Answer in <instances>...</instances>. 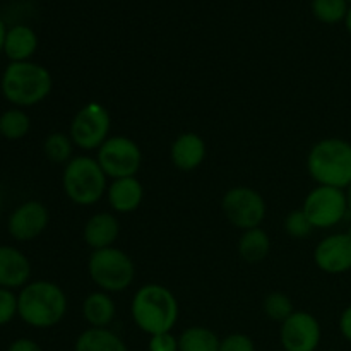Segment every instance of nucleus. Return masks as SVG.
<instances>
[{"label": "nucleus", "instance_id": "nucleus-37", "mask_svg": "<svg viewBox=\"0 0 351 351\" xmlns=\"http://www.w3.org/2000/svg\"><path fill=\"white\" fill-rule=\"evenodd\" d=\"M281 351H285V350H281Z\"/></svg>", "mask_w": 351, "mask_h": 351}, {"label": "nucleus", "instance_id": "nucleus-23", "mask_svg": "<svg viewBox=\"0 0 351 351\" xmlns=\"http://www.w3.org/2000/svg\"><path fill=\"white\" fill-rule=\"evenodd\" d=\"M31 119L23 108H9L0 115V136L9 141H19L27 136Z\"/></svg>", "mask_w": 351, "mask_h": 351}, {"label": "nucleus", "instance_id": "nucleus-20", "mask_svg": "<svg viewBox=\"0 0 351 351\" xmlns=\"http://www.w3.org/2000/svg\"><path fill=\"white\" fill-rule=\"evenodd\" d=\"M74 351H129L123 339L108 328H89L77 336Z\"/></svg>", "mask_w": 351, "mask_h": 351}, {"label": "nucleus", "instance_id": "nucleus-19", "mask_svg": "<svg viewBox=\"0 0 351 351\" xmlns=\"http://www.w3.org/2000/svg\"><path fill=\"white\" fill-rule=\"evenodd\" d=\"M82 315L91 328H108L117 315V305L106 291H93L82 302Z\"/></svg>", "mask_w": 351, "mask_h": 351}, {"label": "nucleus", "instance_id": "nucleus-27", "mask_svg": "<svg viewBox=\"0 0 351 351\" xmlns=\"http://www.w3.org/2000/svg\"><path fill=\"white\" fill-rule=\"evenodd\" d=\"M312 230H314V226L308 221L304 209H295V211L288 213L287 218H285V232L293 239H307Z\"/></svg>", "mask_w": 351, "mask_h": 351}, {"label": "nucleus", "instance_id": "nucleus-9", "mask_svg": "<svg viewBox=\"0 0 351 351\" xmlns=\"http://www.w3.org/2000/svg\"><path fill=\"white\" fill-rule=\"evenodd\" d=\"M223 213L233 226L240 230H252L261 226L266 218V201L250 187H233L226 191L221 201Z\"/></svg>", "mask_w": 351, "mask_h": 351}, {"label": "nucleus", "instance_id": "nucleus-28", "mask_svg": "<svg viewBox=\"0 0 351 351\" xmlns=\"http://www.w3.org/2000/svg\"><path fill=\"white\" fill-rule=\"evenodd\" d=\"M17 315V295L0 287V326H5Z\"/></svg>", "mask_w": 351, "mask_h": 351}, {"label": "nucleus", "instance_id": "nucleus-8", "mask_svg": "<svg viewBox=\"0 0 351 351\" xmlns=\"http://www.w3.org/2000/svg\"><path fill=\"white\" fill-rule=\"evenodd\" d=\"M96 160L106 177L117 180V178L136 177L143 165V153L136 141L130 137L112 136L98 149Z\"/></svg>", "mask_w": 351, "mask_h": 351}, {"label": "nucleus", "instance_id": "nucleus-24", "mask_svg": "<svg viewBox=\"0 0 351 351\" xmlns=\"http://www.w3.org/2000/svg\"><path fill=\"white\" fill-rule=\"evenodd\" d=\"M43 153L48 161L55 165H67L72 160L74 153V143L71 136L64 132L48 134L43 143Z\"/></svg>", "mask_w": 351, "mask_h": 351}, {"label": "nucleus", "instance_id": "nucleus-29", "mask_svg": "<svg viewBox=\"0 0 351 351\" xmlns=\"http://www.w3.org/2000/svg\"><path fill=\"white\" fill-rule=\"evenodd\" d=\"M219 351H256V345L247 335L235 332V335H230L221 339Z\"/></svg>", "mask_w": 351, "mask_h": 351}, {"label": "nucleus", "instance_id": "nucleus-21", "mask_svg": "<svg viewBox=\"0 0 351 351\" xmlns=\"http://www.w3.org/2000/svg\"><path fill=\"white\" fill-rule=\"evenodd\" d=\"M271 252V239L261 226L245 230L239 240V254L245 263H263Z\"/></svg>", "mask_w": 351, "mask_h": 351}, {"label": "nucleus", "instance_id": "nucleus-30", "mask_svg": "<svg viewBox=\"0 0 351 351\" xmlns=\"http://www.w3.org/2000/svg\"><path fill=\"white\" fill-rule=\"evenodd\" d=\"M149 351H178V338H175L171 332H161V335L151 336Z\"/></svg>", "mask_w": 351, "mask_h": 351}, {"label": "nucleus", "instance_id": "nucleus-32", "mask_svg": "<svg viewBox=\"0 0 351 351\" xmlns=\"http://www.w3.org/2000/svg\"><path fill=\"white\" fill-rule=\"evenodd\" d=\"M339 329H341V335L351 343V305L341 314V319H339Z\"/></svg>", "mask_w": 351, "mask_h": 351}, {"label": "nucleus", "instance_id": "nucleus-25", "mask_svg": "<svg viewBox=\"0 0 351 351\" xmlns=\"http://www.w3.org/2000/svg\"><path fill=\"white\" fill-rule=\"evenodd\" d=\"M348 0H312V12L315 19L324 24H338L346 19Z\"/></svg>", "mask_w": 351, "mask_h": 351}, {"label": "nucleus", "instance_id": "nucleus-1", "mask_svg": "<svg viewBox=\"0 0 351 351\" xmlns=\"http://www.w3.org/2000/svg\"><path fill=\"white\" fill-rule=\"evenodd\" d=\"M67 295L53 281H29L17 295V315L36 329L57 326L67 314Z\"/></svg>", "mask_w": 351, "mask_h": 351}, {"label": "nucleus", "instance_id": "nucleus-26", "mask_svg": "<svg viewBox=\"0 0 351 351\" xmlns=\"http://www.w3.org/2000/svg\"><path fill=\"white\" fill-rule=\"evenodd\" d=\"M293 312V302L290 300L288 295L274 291V293H269L264 298V314H266L271 321L285 322Z\"/></svg>", "mask_w": 351, "mask_h": 351}, {"label": "nucleus", "instance_id": "nucleus-14", "mask_svg": "<svg viewBox=\"0 0 351 351\" xmlns=\"http://www.w3.org/2000/svg\"><path fill=\"white\" fill-rule=\"evenodd\" d=\"M31 263L17 247L0 245V287L7 290L24 288L29 283Z\"/></svg>", "mask_w": 351, "mask_h": 351}, {"label": "nucleus", "instance_id": "nucleus-38", "mask_svg": "<svg viewBox=\"0 0 351 351\" xmlns=\"http://www.w3.org/2000/svg\"><path fill=\"white\" fill-rule=\"evenodd\" d=\"M0 201H2V199H0Z\"/></svg>", "mask_w": 351, "mask_h": 351}, {"label": "nucleus", "instance_id": "nucleus-13", "mask_svg": "<svg viewBox=\"0 0 351 351\" xmlns=\"http://www.w3.org/2000/svg\"><path fill=\"white\" fill-rule=\"evenodd\" d=\"M314 261L328 274H343L351 269V237L348 233H332L317 243Z\"/></svg>", "mask_w": 351, "mask_h": 351}, {"label": "nucleus", "instance_id": "nucleus-16", "mask_svg": "<svg viewBox=\"0 0 351 351\" xmlns=\"http://www.w3.org/2000/svg\"><path fill=\"white\" fill-rule=\"evenodd\" d=\"M120 235V223L115 215L112 213H96L86 221L84 242L91 247L93 250H101L113 247Z\"/></svg>", "mask_w": 351, "mask_h": 351}, {"label": "nucleus", "instance_id": "nucleus-3", "mask_svg": "<svg viewBox=\"0 0 351 351\" xmlns=\"http://www.w3.org/2000/svg\"><path fill=\"white\" fill-rule=\"evenodd\" d=\"M53 88L50 71L36 62H10L0 79L3 98L16 108L34 106L48 98Z\"/></svg>", "mask_w": 351, "mask_h": 351}, {"label": "nucleus", "instance_id": "nucleus-10", "mask_svg": "<svg viewBox=\"0 0 351 351\" xmlns=\"http://www.w3.org/2000/svg\"><path fill=\"white\" fill-rule=\"evenodd\" d=\"M302 209L314 228H332L341 223L348 211L346 192L341 189L317 185L307 194Z\"/></svg>", "mask_w": 351, "mask_h": 351}, {"label": "nucleus", "instance_id": "nucleus-12", "mask_svg": "<svg viewBox=\"0 0 351 351\" xmlns=\"http://www.w3.org/2000/svg\"><path fill=\"white\" fill-rule=\"evenodd\" d=\"M50 223V213L40 201H26L17 206L7 219V232L17 242L38 239Z\"/></svg>", "mask_w": 351, "mask_h": 351}, {"label": "nucleus", "instance_id": "nucleus-5", "mask_svg": "<svg viewBox=\"0 0 351 351\" xmlns=\"http://www.w3.org/2000/svg\"><path fill=\"white\" fill-rule=\"evenodd\" d=\"M64 192L74 204L93 206L108 191V177L91 156H75L65 165L62 175Z\"/></svg>", "mask_w": 351, "mask_h": 351}, {"label": "nucleus", "instance_id": "nucleus-7", "mask_svg": "<svg viewBox=\"0 0 351 351\" xmlns=\"http://www.w3.org/2000/svg\"><path fill=\"white\" fill-rule=\"evenodd\" d=\"M112 117L99 103H88L74 115L69 129L72 143L82 151H98L110 137Z\"/></svg>", "mask_w": 351, "mask_h": 351}, {"label": "nucleus", "instance_id": "nucleus-15", "mask_svg": "<svg viewBox=\"0 0 351 351\" xmlns=\"http://www.w3.org/2000/svg\"><path fill=\"white\" fill-rule=\"evenodd\" d=\"M171 163L182 171H192L206 160V143L199 134L184 132L173 141L170 149Z\"/></svg>", "mask_w": 351, "mask_h": 351}, {"label": "nucleus", "instance_id": "nucleus-18", "mask_svg": "<svg viewBox=\"0 0 351 351\" xmlns=\"http://www.w3.org/2000/svg\"><path fill=\"white\" fill-rule=\"evenodd\" d=\"M38 48V36L33 27L16 24L9 27L3 43V53L10 62H27Z\"/></svg>", "mask_w": 351, "mask_h": 351}, {"label": "nucleus", "instance_id": "nucleus-22", "mask_svg": "<svg viewBox=\"0 0 351 351\" xmlns=\"http://www.w3.org/2000/svg\"><path fill=\"white\" fill-rule=\"evenodd\" d=\"M219 343L215 331L202 326H192L178 336V351H219Z\"/></svg>", "mask_w": 351, "mask_h": 351}, {"label": "nucleus", "instance_id": "nucleus-11", "mask_svg": "<svg viewBox=\"0 0 351 351\" xmlns=\"http://www.w3.org/2000/svg\"><path fill=\"white\" fill-rule=\"evenodd\" d=\"M321 324L312 314L295 311L281 322L280 341L285 351H315L321 343Z\"/></svg>", "mask_w": 351, "mask_h": 351}, {"label": "nucleus", "instance_id": "nucleus-4", "mask_svg": "<svg viewBox=\"0 0 351 351\" xmlns=\"http://www.w3.org/2000/svg\"><path fill=\"white\" fill-rule=\"evenodd\" d=\"M307 170L319 185L348 189L351 185V144L329 137L314 144L307 156Z\"/></svg>", "mask_w": 351, "mask_h": 351}, {"label": "nucleus", "instance_id": "nucleus-35", "mask_svg": "<svg viewBox=\"0 0 351 351\" xmlns=\"http://www.w3.org/2000/svg\"><path fill=\"white\" fill-rule=\"evenodd\" d=\"M346 202H348V211L351 213V185L348 187V191H346Z\"/></svg>", "mask_w": 351, "mask_h": 351}, {"label": "nucleus", "instance_id": "nucleus-31", "mask_svg": "<svg viewBox=\"0 0 351 351\" xmlns=\"http://www.w3.org/2000/svg\"><path fill=\"white\" fill-rule=\"evenodd\" d=\"M7 351H43V348L36 341H33V339L19 338L10 343Z\"/></svg>", "mask_w": 351, "mask_h": 351}, {"label": "nucleus", "instance_id": "nucleus-36", "mask_svg": "<svg viewBox=\"0 0 351 351\" xmlns=\"http://www.w3.org/2000/svg\"><path fill=\"white\" fill-rule=\"evenodd\" d=\"M348 235H350V237H351V228H350V232H348Z\"/></svg>", "mask_w": 351, "mask_h": 351}, {"label": "nucleus", "instance_id": "nucleus-34", "mask_svg": "<svg viewBox=\"0 0 351 351\" xmlns=\"http://www.w3.org/2000/svg\"><path fill=\"white\" fill-rule=\"evenodd\" d=\"M345 24H346V29H348V33L351 34V5H350V9H348V14H346Z\"/></svg>", "mask_w": 351, "mask_h": 351}, {"label": "nucleus", "instance_id": "nucleus-2", "mask_svg": "<svg viewBox=\"0 0 351 351\" xmlns=\"http://www.w3.org/2000/svg\"><path fill=\"white\" fill-rule=\"evenodd\" d=\"M130 314L137 328L146 335L171 332L178 321V300L163 285H144L134 295Z\"/></svg>", "mask_w": 351, "mask_h": 351}, {"label": "nucleus", "instance_id": "nucleus-6", "mask_svg": "<svg viewBox=\"0 0 351 351\" xmlns=\"http://www.w3.org/2000/svg\"><path fill=\"white\" fill-rule=\"evenodd\" d=\"M88 273L93 283L106 293L125 291L136 278L134 261L117 247L93 250L88 261Z\"/></svg>", "mask_w": 351, "mask_h": 351}, {"label": "nucleus", "instance_id": "nucleus-33", "mask_svg": "<svg viewBox=\"0 0 351 351\" xmlns=\"http://www.w3.org/2000/svg\"><path fill=\"white\" fill-rule=\"evenodd\" d=\"M5 34H7V27H5V23H3V19L0 17V53L3 51V43H5Z\"/></svg>", "mask_w": 351, "mask_h": 351}, {"label": "nucleus", "instance_id": "nucleus-17", "mask_svg": "<svg viewBox=\"0 0 351 351\" xmlns=\"http://www.w3.org/2000/svg\"><path fill=\"white\" fill-rule=\"evenodd\" d=\"M106 197H108V204L113 211L127 215V213L136 211L143 204L144 187L136 177L117 178L108 185Z\"/></svg>", "mask_w": 351, "mask_h": 351}]
</instances>
